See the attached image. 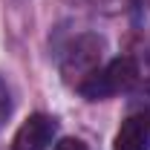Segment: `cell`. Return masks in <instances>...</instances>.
<instances>
[{
	"label": "cell",
	"instance_id": "obj_1",
	"mask_svg": "<svg viewBox=\"0 0 150 150\" xmlns=\"http://www.w3.org/2000/svg\"><path fill=\"white\" fill-rule=\"evenodd\" d=\"M139 81V67L133 58H115L110 64L98 67L90 78H84L75 90L84 95L87 101H104V98H112L118 93H127L136 87Z\"/></svg>",
	"mask_w": 150,
	"mask_h": 150
},
{
	"label": "cell",
	"instance_id": "obj_2",
	"mask_svg": "<svg viewBox=\"0 0 150 150\" xmlns=\"http://www.w3.org/2000/svg\"><path fill=\"white\" fill-rule=\"evenodd\" d=\"M101 58H104V38L98 35H81L69 46V52L64 55V64H61V72L69 84H81L84 78L101 67Z\"/></svg>",
	"mask_w": 150,
	"mask_h": 150
},
{
	"label": "cell",
	"instance_id": "obj_3",
	"mask_svg": "<svg viewBox=\"0 0 150 150\" xmlns=\"http://www.w3.org/2000/svg\"><path fill=\"white\" fill-rule=\"evenodd\" d=\"M112 150H150V93L130 107L115 133Z\"/></svg>",
	"mask_w": 150,
	"mask_h": 150
},
{
	"label": "cell",
	"instance_id": "obj_4",
	"mask_svg": "<svg viewBox=\"0 0 150 150\" xmlns=\"http://www.w3.org/2000/svg\"><path fill=\"white\" fill-rule=\"evenodd\" d=\"M58 133V121L52 115L35 112L29 115L12 139V150H46Z\"/></svg>",
	"mask_w": 150,
	"mask_h": 150
},
{
	"label": "cell",
	"instance_id": "obj_5",
	"mask_svg": "<svg viewBox=\"0 0 150 150\" xmlns=\"http://www.w3.org/2000/svg\"><path fill=\"white\" fill-rule=\"evenodd\" d=\"M9 115H12V95L6 90V84L0 81V127L9 121Z\"/></svg>",
	"mask_w": 150,
	"mask_h": 150
},
{
	"label": "cell",
	"instance_id": "obj_6",
	"mask_svg": "<svg viewBox=\"0 0 150 150\" xmlns=\"http://www.w3.org/2000/svg\"><path fill=\"white\" fill-rule=\"evenodd\" d=\"M52 150H90V147H87L81 139H61Z\"/></svg>",
	"mask_w": 150,
	"mask_h": 150
}]
</instances>
